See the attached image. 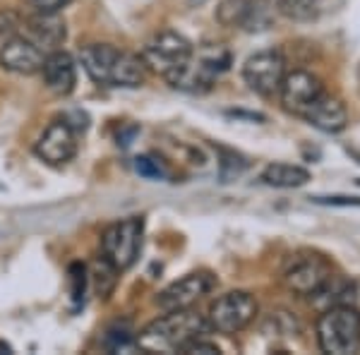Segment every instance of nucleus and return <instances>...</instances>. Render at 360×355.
<instances>
[{
  "instance_id": "f257e3e1",
  "label": "nucleus",
  "mask_w": 360,
  "mask_h": 355,
  "mask_svg": "<svg viewBox=\"0 0 360 355\" xmlns=\"http://www.w3.org/2000/svg\"><path fill=\"white\" fill-rule=\"evenodd\" d=\"M209 329V322L193 307L166 310L164 317L154 319L139 331L137 346L149 353H180L190 341L202 339Z\"/></svg>"
},
{
  "instance_id": "f03ea898",
  "label": "nucleus",
  "mask_w": 360,
  "mask_h": 355,
  "mask_svg": "<svg viewBox=\"0 0 360 355\" xmlns=\"http://www.w3.org/2000/svg\"><path fill=\"white\" fill-rule=\"evenodd\" d=\"M317 341L324 353L356 355L360 351V314L344 305L322 310L317 319Z\"/></svg>"
},
{
  "instance_id": "7ed1b4c3",
  "label": "nucleus",
  "mask_w": 360,
  "mask_h": 355,
  "mask_svg": "<svg viewBox=\"0 0 360 355\" xmlns=\"http://www.w3.org/2000/svg\"><path fill=\"white\" fill-rule=\"evenodd\" d=\"M142 235H144L142 217L115 221L101 235V254L118 271L130 269L139 257V250H142Z\"/></svg>"
},
{
  "instance_id": "20e7f679",
  "label": "nucleus",
  "mask_w": 360,
  "mask_h": 355,
  "mask_svg": "<svg viewBox=\"0 0 360 355\" xmlns=\"http://www.w3.org/2000/svg\"><path fill=\"white\" fill-rule=\"evenodd\" d=\"M257 317V300L248 290H231L212 302L209 307V327L219 334H238L252 324Z\"/></svg>"
},
{
  "instance_id": "39448f33",
  "label": "nucleus",
  "mask_w": 360,
  "mask_h": 355,
  "mask_svg": "<svg viewBox=\"0 0 360 355\" xmlns=\"http://www.w3.org/2000/svg\"><path fill=\"white\" fill-rule=\"evenodd\" d=\"M193 44L185 37H180L178 32H161L142 49V60L161 77H168L183 67L193 58Z\"/></svg>"
},
{
  "instance_id": "423d86ee",
  "label": "nucleus",
  "mask_w": 360,
  "mask_h": 355,
  "mask_svg": "<svg viewBox=\"0 0 360 355\" xmlns=\"http://www.w3.org/2000/svg\"><path fill=\"white\" fill-rule=\"evenodd\" d=\"M283 75H286V60L278 51H259L250 56L243 65V79L259 96H274L281 89Z\"/></svg>"
},
{
  "instance_id": "0eeeda50",
  "label": "nucleus",
  "mask_w": 360,
  "mask_h": 355,
  "mask_svg": "<svg viewBox=\"0 0 360 355\" xmlns=\"http://www.w3.org/2000/svg\"><path fill=\"white\" fill-rule=\"evenodd\" d=\"M34 154L49 166H65L77 154V130L65 118L53 120L37 139Z\"/></svg>"
},
{
  "instance_id": "6e6552de",
  "label": "nucleus",
  "mask_w": 360,
  "mask_h": 355,
  "mask_svg": "<svg viewBox=\"0 0 360 355\" xmlns=\"http://www.w3.org/2000/svg\"><path fill=\"white\" fill-rule=\"evenodd\" d=\"M334 276L332 264L322 257H315V254H300V257L291 259V264L283 271V283H286L288 290L298 295H315L329 278Z\"/></svg>"
},
{
  "instance_id": "1a4fd4ad",
  "label": "nucleus",
  "mask_w": 360,
  "mask_h": 355,
  "mask_svg": "<svg viewBox=\"0 0 360 355\" xmlns=\"http://www.w3.org/2000/svg\"><path fill=\"white\" fill-rule=\"evenodd\" d=\"M217 286V278L209 271H195L188 276L173 281L171 286L164 288L156 298V305L161 310H183V307H193L197 300L205 298L207 293H212V288Z\"/></svg>"
},
{
  "instance_id": "9d476101",
  "label": "nucleus",
  "mask_w": 360,
  "mask_h": 355,
  "mask_svg": "<svg viewBox=\"0 0 360 355\" xmlns=\"http://www.w3.org/2000/svg\"><path fill=\"white\" fill-rule=\"evenodd\" d=\"M324 91V84L317 75H312L310 70H293V72L283 75L281 82V103L288 113L300 115L303 118L305 110L315 103V98Z\"/></svg>"
},
{
  "instance_id": "9b49d317",
  "label": "nucleus",
  "mask_w": 360,
  "mask_h": 355,
  "mask_svg": "<svg viewBox=\"0 0 360 355\" xmlns=\"http://www.w3.org/2000/svg\"><path fill=\"white\" fill-rule=\"evenodd\" d=\"M22 37H27L34 46L51 53L58 51L68 39V27L58 13H34L22 22Z\"/></svg>"
},
{
  "instance_id": "f8f14e48",
  "label": "nucleus",
  "mask_w": 360,
  "mask_h": 355,
  "mask_svg": "<svg viewBox=\"0 0 360 355\" xmlns=\"http://www.w3.org/2000/svg\"><path fill=\"white\" fill-rule=\"evenodd\" d=\"M46 53L39 46H34L27 37L15 34L0 46V65L17 75H37L41 72Z\"/></svg>"
},
{
  "instance_id": "ddd939ff",
  "label": "nucleus",
  "mask_w": 360,
  "mask_h": 355,
  "mask_svg": "<svg viewBox=\"0 0 360 355\" xmlns=\"http://www.w3.org/2000/svg\"><path fill=\"white\" fill-rule=\"evenodd\" d=\"M303 118L310 123L315 130L327 132V135H336V132H344L348 125V110L346 103L339 96L329 94L327 89L322 91L315 103L305 110Z\"/></svg>"
},
{
  "instance_id": "4468645a",
  "label": "nucleus",
  "mask_w": 360,
  "mask_h": 355,
  "mask_svg": "<svg viewBox=\"0 0 360 355\" xmlns=\"http://www.w3.org/2000/svg\"><path fill=\"white\" fill-rule=\"evenodd\" d=\"M41 75H44L46 86L58 96L72 94L75 84H77V67H75V60H72V56L65 53L63 49L46 53Z\"/></svg>"
},
{
  "instance_id": "2eb2a0df",
  "label": "nucleus",
  "mask_w": 360,
  "mask_h": 355,
  "mask_svg": "<svg viewBox=\"0 0 360 355\" xmlns=\"http://www.w3.org/2000/svg\"><path fill=\"white\" fill-rule=\"evenodd\" d=\"M120 51L111 44H89L79 51V63H82L84 72L94 79L96 84L111 86V75L118 63Z\"/></svg>"
},
{
  "instance_id": "dca6fc26",
  "label": "nucleus",
  "mask_w": 360,
  "mask_h": 355,
  "mask_svg": "<svg viewBox=\"0 0 360 355\" xmlns=\"http://www.w3.org/2000/svg\"><path fill=\"white\" fill-rule=\"evenodd\" d=\"M310 298L317 302L319 310H327V307H332V305H344L360 314V281H356V278L332 276L315 295H310Z\"/></svg>"
},
{
  "instance_id": "f3484780",
  "label": "nucleus",
  "mask_w": 360,
  "mask_h": 355,
  "mask_svg": "<svg viewBox=\"0 0 360 355\" xmlns=\"http://www.w3.org/2000/svg\"><path fill=\"white\" fill-rule=\"evenodd\" d=\"M147 79V65H144L142 56H132L120 51L118 63L111 75V86H123V89H137Z\"/></svg>"
},
{
  "instance_id": "a211bd4d",
  "label": "nucleus",
  "mask_w": 360,
  "mask_h": 355,
  "mask_svg": "<svg viewBox=\"0 0 360 355\" xmlns=\"http://www.w3.org/2000/svg\"><path fill=\"white\" fill-rule=\"evenodd\" d=\"M262 0H221L217 8V20L224 27H250L257 22Z\"/></svg>"
},
{
  "instance_id": "6ab92c4d",
  "label": "nucleus",
  "mask_w": 360,
  "mask_h": 355,
  "mask_svg": "<svg viewBox=\"0 0 360 355\" xmlns=\"http://www.w3.org/2000/svg\"><path fill=\"white\" fill-rule=\"evenodd\" d=\"M262 180L269 188L291 190L305 185L310 180V171H305L303 166H295V164H269L262 171Z\"/></svg>"
},
{
  "instance_id": "aec40b11",
  "label": "nucleus",
  "mask_w": 360,
  "mask_h": 355,
  "mask_svg": "<svg viewBox=\"0 0 360 355\" xmlns=\"http://www.w3.org/2000/svg\"><path fill=\"white\" fill-rule=\"evenodd\" d=\"M278 13L293 22H307L312 17H317L322 0H276Z\"/></svg>"
},
{
  "instance_id": "412c9836",
  "label": "nucleus",
  "mask_w": 360,
  "mask_h": 355,
  "mask_svg": "<svg viewBox=\"0 0 360 355\" xmlns=\"http://www.w3.org/2000/svg\"><path fill=\"white\" fill-rule=\"evenodd\" d=\"M118 269L108 262L103 254H98L96 262H94V269H91V276H94V286H96V293L101 298H108L115 288V281H118Z\"/></svg>"
},
{
  "instance_id": "4be33fe9",
  "label": "nucleus",
  "mask_w": 360,
  "mask_h": 355,
  "mask_svg": "<svg viewBox=\"0 0 360 355\" xmlns=\"http://www.w3.org/2000/svg\"><path fill=\"white\" fill-rule=\"evenodd\" d=\"M135 341L137 339H135V334H132L130 324L113 327V329H108V334H106V348H108V351H113V353L127 351V348L135 346Z\"/></svg>"
},
{
  "instance_id": "5701e85b",
  "label": "nucleus",
  "mask_w": 360,
  "mask_h": 355,
  "mask_svg": "<svg viewBox=\"0 0 360 355\" xmlns=\"http://www.w3.org/2000/svg\"><path fill=\"white\" fill-rule=\"evenodd\" d=\"M135 171L142 178H147V180H161V178L168 176L164 164H161L159 159H154V156H149V154L137 156V159H135Z\"/></svg>"
},
{
  "instance_id": "b1692460",
  "label": "nucleus",
  "mask_w": 360,
  "mask_h": 355,
  "mask_svg": "<svg viewBox=\"0 0 360 355\" xmlns=\"http://www.w3.org/2000/svg\"><path fill=\"white\" fill-rule=\"evenodd\" d=\"M86 266L82 262H75L70 264V286H72V300L82 302L84 300V288H86Z\"/></svg>"
},
{
  "instance_id": "393cba45",
  "label": "nucleus",
  "mask_w": 360,
  "mask_h": 355,
  "mask_svg": "<svg viewBox=\"0 0 360 355\" xmlns=\"http://www.w3.org/2000/svg\"><path fill=\"white\" fill-rule=\"evenodd\" d=\"M22 22L17 20V15L13 13H0V46H3L8 39H13L15 34H20Z\"/></svg>"
},
{
  "instance_id": "a878e982",
  "label": "nucleus",
  "mask_w": 360,
  "mask_h": 355,
  "mask_svg": "<svg viewBox=\"0 0 360 355\" xmlns=\"http://www.w3.org/2000/svg\"><path fill=\"white\" fill-rule=\"evenodd\" d=\"M180 353H185V355H197V353H207V355H212V353H221V348L214 346V343H209V341H205V336H202V339L190 341L188 346H185Z\"/></svg>"
},
{
  "instance_id": "bb28decb",
  "label": "nucleus",
  "mask_w": 360,
  "mask_h": 355,
  "mask_svg": "<svg viewBox=\"0 0 360 355\" xmlns=\"http://www.w3.org/2000/svg\"><path fill=\"white\" fill-rule=\"evenodd\" d=\"M70 3H72V0H29V5H32L37 13H60Z\"/></svg>"
},
{
  "instance_id": "cd10ccee",
  "label": "nucleus",
  "mask_w": 360,
  "mask_h": 355,
  "mask_svg": "<svg viewBox=\"0 0 360 355\" xmlns=\"http://www.w3.org/2000/svg\"><path fill=\"white\" fill-rule=\"evenodd\" d=\"M317 205H334V207H360V197H312Z\"/></svg>"
},
{
  "instance_id": "c85d7f7f",
  "label": "nucleus",
  "mask_w": 360,
  "mask_h": 355,
  "mask_svg": "<svg viewBox=\"0 0 360 355\" xmlns=\"http://www.w3.org/2000/svg\"><path fill=\"white\" fill-rule=\"evenodd\" d=\"M358 183H360V180H358Z\"/></svg>"
}]
</instances>
